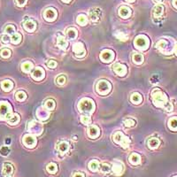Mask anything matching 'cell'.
<instances>
[{"instance_id": "cell-11", "label": "cell", "mask_w": 177, "mask_h": 177, "mask_svg": "<svg viewBox=\"0 0 177 177\" xmlns=\"http://www.w3.org/2000/svg\"><path fill=\"white\" fill-rule=\"evenodd\" d=\"M23 144L29 148H33L36 145V139L31 135H26L23 137Z\"/></svg>"}, {"instance_id": "cell-27", "label": "cell", "mask_w": 177, "mask_h": 177, "mask_svg": "<svg viewBox=\"0 0 177 177\" xmlns=\"http://www.w3.org/2000/svg\"><path fill=\"white\" fill-rule=\"evenodd\" d=\"M66 35H67L68 38H70V39H75L77 37L78 33H77L76 29H75V28H69L66 30Z\"/></svg>"}, {"instance_id": "cell-20", "label": "cell", "mask_w": 177, "mask_h": 177, "mask_svg": "<svg viewBox=\"0 0 177 177\" xmlns=\"http://www.w3.org/2000/svg\"><path fill=\"white\" fill-rule=\"evenodd\" d=\"M57 44L59 45V47L63 50H66L67 48V45H68V43L67 41L65 39V37L61 35V34H59L58 35V39H57Z\"/></svg>"}, {"instance_id": "cell-4", "label": "cell", "mask_w": 177, "mask_h": 177, "mask_svg": "<svg viewBox=\"0 0 177 177\" xmlns=\"http://www.w3.org/2000/svg\"><path fill=\"white\" fill-rule=\"evenodd\" d=\"M111 88H112V86H111L110 82H108L107 81L105 80L99 81L97 83V85H96L97 92L99 95H102V96L107 95L110 92Z\"/></svg>"}, {"instance_id": "cell-32", "label": "cell", "mask_w": 177, "mask_h": 177, "mask_svg": "<svg viewBox=\"0 0 177 177\" xmlns=\"http://www.w3.org/2000/svg\"><path fill=\"white\" fill-rule=\"evenodd\" d=\"M76 22L81 26H85L88 23V19H87V17L85 16V15L80 14L76 18Z\"/></svg>"}, {"instance_id": "cell-31", "label": "cell", "mask_w": 177, "mask_h": 177, "mask_svg": "<svg viewBox=\"0 0 177 177\" xmlns=\"http://www.w3.org/2000/svg\"><path fill=\"white\" fill-rule=\"evenodd\" d=\"M21 39H22V36H21V35H20V33H14V34L12 35V37H11V41H12V43H13L14 44H20V41H21Z\"/></svg>"}, {"instance_id": "cell-35", "label": "cell", "mask_w": 177, "mask_h": 177, "mask_svg": "<svg viewBox=\"0 0 177 177\" xmlns=\"http://www.w3.org/2000/svg\"><path fill=\"white\" fill-rule=\"evenodd\" d=\"M11 54H12L11 50H9V49L7 48L2 49V50H0V56H1L3 59H8V58H10Z\"/></svg>"}, {"instance_id": "cell-43", "label": "cell", "mask_w": 177, "mask_h": 177, "mask_svg": "<svg viewBox=\"0 0 177 177\" xmlns=\"http://www.w3.org/2000/svg\"><path fill=\"white\" fill-rule=\"evenodd\" d=\"M5 32L6 34H12L14 35L15 33V27L13 25H7L5 29Z\"/></svg>"}, {"instance_id": "cell-40", "label": "cell", "mask_w": 177, "mask_h": 177, "mask_svg": "<svg viewBox=\"0 0 177 177\" xmlns=\"http://www.w3.org/2000/svg\"><path fill=\"white\" fill-rule=\"evenodd\" d=\"M100 170L103 173H107L111 170V166L107 163H103L100 165Z\"/></svg>"}, {"instance_id": "cell-2", "label": "cell", "mask_w": 177, "mask_h": 177, "mask_svg": "<svg viewBox=\"0 0 177 177\" xmlns=\"http://www.w3.org/2000/svg\"><path fill=\"white\" fill-rule=\"evenodd\" d=\"M78 108L82 113H91L94 112L95 104H94L93 100L90 98H82L79 102Z\"/></svg>"}, {"instance_id": "cell-13", "label": "cell", "mask_w": 177, "mask_h": 177, "mask_svg": "<svg viewBox=\"0 0 177 177\" xmlns=\"http://www.w3.org/2000/svg\"><path fill=\"white\" fill-rule=\"evenodd\" d=\"M23 27L28 32H34L36 29V23L33 20H27L23 23Z\"/></svg>"}, {"instance_id": "cell-38", "label": "cell", "mask_w": 177, "mask_h": 177, "mask_svg": "<svg viewBox=\"0 0 177 177\" xmlns=\"http://www.w3.org/2000/svg\"><path fill=\"white\" fill-rule=\"evenodd\" d=\"M15 97H16V99L18 101L22 102V101H24L27 98V94L24 91L20 90V91H18L16 94H15Z\"/></svg>"}, {"instance_id": "cell-8", "label": "cell", "mask_w": 177, "mask_h": 177, "mask_svg": "<svg viewBox=\"0 0 177 177\" xmlns=\"http://www.w3.org/2000/svg\"><path fill=\"white\" fill-rule=\"evenodd\" d=\"M101 16H102V11L99 8H94V9L90 11L89 17H90V20L93 21V22L99 21V20L101 19Z\"/></svg>"}, {"instance_id": "cell-25", "label": "cell", "mask_w": 177, "mask_h": 177, "mask_svg": "<svg viewBox=\"0 0 177 177\" xmlns=\"http://www.w3.org/2000/svg\"><path fill=\"white\" fill-rule=\"evenodd\" d=\"M147 145H148V147L150 149H156L160 145V141H159V139L154 138V137L153 138H150L148 140V142H147Z\"/></svg>"}, {"instance_id": "cell-54", "label": "cell", "mask_w": 177, "mask_h": 177, "mask_svg": "<svg viewBox=\"0 0 177 177\" xmlns=\"http://www.w3.org/2000/svg\"><path fill=\"white\" fill-rule=\"evenodd\" d=\"M175 53H176V55H177V45L175 46Z\"/></svg>"}, {"instance_id": "cell-23", "label": "cell", "mask_w": 177, "mask_h": 177, "mask_svg": "<svg viewBox=\"0 0 177 177\" xmlns=\"http://www.w3.org/2000/svg\"><path fill=\"white\" fill-rule=\"evenodd\" d=\"M130 101L135 105H139L143 101V97L139 93H133L130 97Z\"/></svg>"}, {"instance_id": "cell-26", "label": "cell", "mask_w": 177, "mask_h": 177, "mask_svg": "<svg viewBox=\"0 0 177 177\" xmlns=\"http://www.w3.org/2000/svg\"><path fill=\"white\" fill-rule=\"evenodd\" d=\"M132 60L134 63H136V65H140L143 63L144 61V57L142 54H139V53H134L133 56H132Z\"/></svg>"}, {"instance_id": "cell-22", "label": "cell", "mask_w": 177, "mask_h": 177, "mask_svg": "<svg viewBox=\"0 0 177 177\" xmlns=\"http://www.w3.org/2000/svg\"><path fill=\"white\" fill-rule=\"evenodd\" d=\"M49 110H47L46 108L44 110V109H39L37 112H36V114H37V116H38V119L39 120H42V121H45V120H47L49 118V116H50V114H49Z\"/></svg>"}, {"instance_id": "cell-15", "label": "cell", "mask_w": 177, "mask_h": 177, "mask_svg": "<svg viewBox=\"0 0 177 177\" xmlns=\"http://www.w3.org/2000/svg\"><path fill=\"white\" fill-rule=\"evenodd\" d=\"M118 14H119V16L123 18V19H127L131 14V9L128 6H125V5L121 6L119 11H118Z\"/></svg>"}, {"instance_id": "cell-34", "label": "cell", "mask_w": 177, "mask_h": 177, "mask_svg": "<svg viewBox=\"0 0 177 177\" xmlns=\"http://www.w3.org/2000/svg\"><path fill=\"white\" fill-rule=\"evenodd\" d=\"M168 127L172 130H177V118L174 117L168 121Z\"/></svg>"}, {"instance_id": "cell-48", "label": "cell", "mask_w": 177, "mask_h": 177, "mask_svg": "<svg viewBox=\"0 0 177 177\" xmlns=\"http://www.w3.org/2000/svg\"><path fill=\"white\" fill-rule=\"evenodd\" d=\"M15 1H16L17 5L20 6V7L24 6L27 4V2H28V0H15Z\"/></svg>"}, {"instance_id": "cell-37", "label": "cell", "mask_w": 177, "mask_h": 177, "mask_svg": "<svg viewBox=\"0 0 177 177\" xmlns=\"http://www.w3.org/2000/svg\"><path fill=\"white\" fill-rule=\"evenodd\" d=\"M20 121V116L19 114H14L12 115L9 119H8V122L11 124V125H16L17 123H19Z\"/></svg>"}, {"instance_id": "cell-55", "label": "cell", "mask_w": 177, "mask_h": 177, "mask_svg": "<svg viewBox=\"0 0 177 177\" xmlns=\"http://www.w3.org/2000/svg\"><path fill=\"white\" fill-rule=\"evenodd\" d=\"M175 177H177V176H175Z\"/></svg>"}, {"instance_id": "cell-41", "label": "cell", "mask_w": 177, "mask_h": 177, "mask_svg": "<svg viewBox=\"0 0 177 177\" xmlns=\"http://www.w3.org/2000/svg\"><path fill=\"white\" fill-rule=\"evenodd\" d=\"M81 123H83L84 125H89V124L91 123V119H90V117L88 116V115H82V116L81 117Z\"/></svg>"}, {"instance_id": "cell-1", "label": "cell", "mask_w": 177, "mask_h": 177, "mask_svg": "<svg viewBox=\"0 0 177 177\" xmlns=\"http://www.w3.org/2000/svg\"><path fill=\"white\" fill-rule=\"evenodd\" d=\"M151 98H152V101H153L154 105H157L158 107L165 108L166 105L168 103L167 97L166 96V94L159 89H156L152 91Z\"/></svg>"}, {"instance_id": "cell-33", "label": "cell", "mask_w": 177, "mask_h": 177, "mask_svg": "<svg viewBox=\"0 0 177 177\" xmlns=\"http://www.w3.org/2000/svg\"><path fill=\"white\" fill-rule=\"evenodd\" d=\"M114 35H115L120 41H127L128 38H129L128 35L125 34L124 32H122V31H116V32L114 33Z\"/></svg>"}, {"instance_id": "cell-21", "label": "cell", "mask_w": 177, "mask_h": 177, "mask_svg": "<svg viewBox=\"0 0 177 177\" xmlns=\"http://www.w3.org/2000/svg\"><path fill=\"white\" fill-rule=\"evenodd\" d=\"M1 87L5 91H10L14 88V83L10 80H5L1 82Z\"/></svg>"}, {"instance_id": "cell-17", "label": "cell", "mask_w": 177, "mask_h": 177, "mask_svg": "<svg viewBox=\"0 0 177 177\" xmlns=\"http://www.w3.org/2000/svg\"><path fill=\"white\" fill-rule=\"evenodd\" d=\"M99 135H100V129L96 125L91 126L88 129V136L91 138H97L99 136Z\"/></svg>"}, {"instance_id": "cell-39", "label": "cell", "mask_w": 177, "mask_h": 177, "mask_svg": "<svg viewBox=\"0 0 177 177\" xmlns=\"http://www.w3.org/2000/svg\"><path fill=\"white\" fill-rule=\"evenodd\" d=\"M98 166H99V164H98V161L97 160H91L89 163V168L91 171H96L98 168Z\"/></svg>"}, {"instance_id": "cell-24", "label": "cell", "mask_w": 177, "mask_h": 177, "mask_svg": "<svg viewBox=\"0 0 177 177\" xmlns=\"http://www.w3.org/2000/svg\"><path fill=\"white\" fill-rule=\"evenodd\" d=\"M141 161V157L139 154L137 153H132L129 157V162L132 164V165H138Z\"/></svg>"}, {"instance_id": "cell-51", "label": "cell", "mask_w": 177, "mask_h": 177, "mask_svg": "<svg viewBox=\"0 0 177 177\" xmlns=\"http://www.w3.org/2000/svg\"><path fill=\"white\" fill-rule=\"evenodd\" d=\"M61 1H62L63 3H70L72 0H61Z\"/></svg>"}, {"instance_id": "cell-36", "label": "cell", "mask_w": 177, "mask_h": 177, "mask_svg": "<svg viewBox=\"0 0 177 177\" xmlns=\"http://www.w3.org/2000/svg\"><path fill=\"white\" fill-rule=\"evenodd\" d=\"M46 169H47V172L50 173V174H55L56 172H57V170H58V166L55 164V163H50L48 166H47V167H46Z\"/></svg>"}, {"instance_id": "cell-49", "label": "cell", "mask_w": 177, "mask_h": 177, "mask_svg": "<svg viewBox=\"0 0 177 177\" xmlns=\"http://www.w3.org/2000/svg\"><path fill=\"white\" fill-rule=\"evenodd\" d=\"M73 177H85V175H84V174H83V173H81V172H79V173H75Z\"/></svg>"}, {"instance_id": "cell-7", "label": "cell", "mask_w": 177, "mask_h": 177, "mask_svg": "<svg viewBox=\"0 0 177 177\" xmlns=\"http://www.w3.org/2000/svg\"><path fill=\"white\" fill-rule=\"evenodd\" d=\"M57 16H58V13L54 8H47L44 13V18L49 22L55 20Z\"/></svg>"}, {"instance_id": "cell-6", "label": "cell", "mask_w": 177, "mask_h": 177, "mask_svg": "<svg viewBox=\"0 0 177 177\" xmlns=\"http://www.w3.org/2000/svg\"><path fill=\"white\" fill-rule=\"evenodd\" d=\"M135 45H136V48L140 49V50H145L149 45V40L145 35H140L136 38Z\"/></svg>"}, {"instance_id": "cell-14", "label": "cell", "mask_w": 177, "mask_h": 177, "mask_svg": "<svg viewBox=\"0 0 177 177\" xmlns=\"http://www.w3.org/2000/svg\"><path fill=\"white\" fill-rule=\"evenodd\" d=\"M112 167H113V173H114L115 175H121L122 172H123V170H124V166H123V164H122L121 161L118 160L115 161V162L113 163Z\"/></svg>"}, {"instance_id": "cell-50", "label": "cell", "mask_w": 177, "mask_h": 177, "mask_svg": "<svg viewBox=\"0 0 177 177\" xmlns=\"http://www.w3.org/2000/svg\"><path fill=\"white\" fill-rule=\"evenodd\" d=\"M173 5L177 9V0H174L173 1Z\"/></svg>"}, {"instance_id": "cell-12", "label": "cell", "mask_w": 177, "mask_h": 177, "mask_svg": "<svg viewBox=\"0 0 177 177\" xmlns=\"http://www.w3.org/2000/svg\"><path fill=\"white\" fill-rule=\"evenodd\" d=\"M2 174H3L4 176L12 177L13 174H14V166H13V165L10 164V163H5L4 166H3Z\"/></svg>"}, {"instance_id": "cell-45", "label": "cell", "mask_w": 177, "mask_h": 177, "mask_svg": "<svg viewBox=\"0 0 177 177\" xmlns=\"http://www.w3.org/2000/svg\"><path fill=\"white\" fill-rule=\"evenodd\" d=\"M10 152V149L7 147V146H3L1 149H0V153L3 155V156H7Z\"/></svg>"}, {"instance_id": "cell-47", "label": "cell", "mask_w": 177, "mask_h": 177, "mask_svg": "<svg viewBox=\"0 0 177 177\" xmlns=\"http://www.w3.org/2000/svg\"><path fill=\"white\" fill-rule=\"evenodd\" d=\"M47 66H48L49 68H55L57 66V62L50 60H49L48 62H47Z\"/></svg>"}, {"instance_id": "cell-16", "label": "cell", "mask_w": 177, "mask_h": 177, "mask_svg": "<svg viewBox=\"0 0 177 177\" xmlns=\"http://www.w3.org/2000/svg\"><path fill=\"white\" fill-rule=\"evenodd\" d=\"M44 77V71L41 67H37L35 69V71L32 73V78L35 81L43 80Z\"/></svg>"}, {"instance_id": "cell-3", "label": "cell", "mask_w": 177, "mask_h": 177, "mask_svg": "<svg viewBox=\"0 0 177 177\" xmlns=\"http://www.w3.org/2000/svg\"><path fill=\"white\" fill-rule=\"evenodd\" d=\"M113 141L123 148H128L130 145V139L121 131H117L113 135Z\"/></svg>"}, {"instance_id": "cell-53", "label": "cell", "mask_w": 177, "mask_h": 177, "mask_svg": "<svg viewBox=\"0 0 177 177\" xmlns=\"http://www.w3.org/2000/svg\"><path fill=\"white\" fill-rule=\"evenodd\" d=\"M153 1H154L155 3H160L162 0H153Z\"/></svg>"}, {"instance_id": "cell-10", "label": "cell", "mask_w": 177, "mask_h": 177, "mask_svg": "<svg viewBox=\"0 0 177 177\" xmlns=\"http://www.w3.org/2000/svg\"><path fill=\"white\" fill-rule=\"evenodd\" d=\"M113 52L111 50H104L100 54V59L104 62H110L113 60Z\"/></svg>"}, {"instance_id": "cell-30", "label": "cell", "mask_w": 177, "mask_h": 177, "mask_svg": "<svg viewBox=\"0 0 177 177\" xmlns=\"http://www.w3.org/2000/svg\"><path fill=\"white\" fill-rule=\"evenodd\" d=\"M32 68L33 64L31 62H29V61H26V62L22 63V65H21V69L25 73H29L32 70Z\"/></svg>"}, {"instance_id": "cell-44", "label": "cell", "mask_w": 177, "mask_h": 177, "mask_svg": "<svg viewBox=\"0 0 177 177\" xmlns=\"http://www.w3.org/2000/svg\"><path fill=\"white\" fill-rule=\"evenodd\" d=\"M66 78L65 75H60L56 78V82L58 85H63L66 83Z\"/></svg>"}, {"instance_id": "cell-29", "label": "cell", "mask_w": 177, "mask_h": 177, "mask_svg": "<svg viewBox=\"0 0 177 177\" xmlns=\"http://www.w3.org/2000/svg\"><path fill=\"white\" fill-rule=\"evenodd\" d=\"M68 148H69V145H68V143L67 142H60L59 145H58V150H59V151L60 152H61V153H65V152H66L67 151V150H68Z\"/></svg>"}, {"instance_id": "cell-18", "label": "cell", "mask_w": 177, "mask_h": 177, "mask_svg": "<svg viewBox=\"0 0 177 177\" xmlns=\"http://www.w3.org/2000/svg\"><path fill=\"white\" fill-rule=\"evenodd\" d=\"M164 14V6L162 5H157L152 10L153 18H160Z\"/></svg>"}, {"instance_id": "cell-46", "label": "cell", "mask_w": 177, "mask_h": 177, "mask_svg": "<svg viewBox=\"0 0 177 177\" xmlns=\"http://www.w3.org/2000/svg\"><path fill=\"white\" fill-rule=\"evenodd\" d=\"M10 39H11L10 36L7 35H3L1 36V42L4 43V44H8L10 42Z\"/></svg>"}, {"instance_id": "cell-9", "label": "cell", "mask_w": 177, "mask_h": 177, "mask_svg": "<svg viewBox=\"0 0 177 177\" xmlns=\"http://www.w3.org/2000/svg\"><path fill=\"white\" fill-rule=\"evenodd\" d=\"M113 71H114L118 75H120V76H124V75H127L128 70H127L126 66L121 64V63H116V64L113 65Z\"/></svg>"}, {"instance_id": "cell-28", "label": "cell", "mask_w": 177, "mask_h": 177, "mask_svg": "<svg viewBox=\"0 0 177 177\" xmlns=\"http://www.w3.org/2000/svg\"><path fill=\"white\" fill-rule=\"evenodd\" d=\"M44 107H45L47 110H49V111H52V110H54L55 107H56V103H55V101L52 100V99H48V100H46L45 103H44Z\"/></svg>"}, {"instance_id": "cell-5", "label": "cell", "mask_w": 177, "mask_h": 177, "mask_svg": "<svg viewBox=\"0 0 177 177\" xmlns=\"http://www.w3.org/2000/svg\"><path fill=\"white\" fill-rule=\"evenodd\" d=\"M12 109L7 102H0V120H7L12 116Z\"/></svg>"}, {"instance_id": "cell-42", "label": "cell", "mask_w": 177, "mask_h": 177, "mask_svg": "<svg viewBox=\"0 0 177 177\" xmlns=\"http://www.w3.org/2000/svg\"><path fill=\"white\" fill-rule=\"evenodd\" d=\"M136 124V121L133 120V119H127V120L124 121V125H125V127H127V128L134 127Z\"/></svg>"}, {"instance_id": "cell-52", "label": "cell", "mask_w": 177, "mask_h": 177, "mask_svg": "<svg viewBox=\"0 0 177 177\" xmlns=\"http://www.w3.org/2000/svg\"><path fill=\"white\" fill-rule=\"evenodd\" d=\"M126 1H127V2H129V3H134L136 0H126Z\"/></svg>"}, {"instance_id": "cell-19", "label": "cell", "mask_w": 177, "mask_h": 177, "mask_svg": "<svg viewBox=\"0 0 177 177\" xmlns=\"http://www.w3.org/2000/svg\"><path fill=\"white\" fill-rule=\"evenodd\" d=\"M73 50L74 52L76 54V57L79 56L80 53H82V54H85L86 51H85V49H84V46L81 43H75L74 45H73Z\"/></svg>"}]
</instances>
